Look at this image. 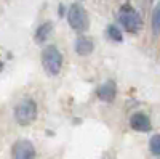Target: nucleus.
Segmentation results:
<instances>
[{
  "instance_id": "nucleus-7",
  "label": "nucleus",
  "mask_w": 160,
  "mask_h": 159,
  "mask_svg": "<svg viewBox=\"0 0 160 159\" xmlns=\"http://www.w3.org/2000/svg\"><path fill=\"white\" fill-rule=\"evenodd\" d=\"M115 93H117V88H115V84L112 81H108L104 82L99 88H98V97L102 100V101H112L115 98Z\"/></svg>"
},
{
  "instance_id": "nucleus-2",
  "label": "nucleus",
  "mask_w": 160,
  "mask_h": 159,
  "mask_svg": "<svg viewBox=\"0 0 160 159\" xmlns=\"http://www.w3.org/2000/svg\"><path fill=\"white\" fill-rule=\"evenodd\" d=\"M37 116V104L34 100H24L21 101L16 109H15V117L16 122L21 125H29L31 122H34V119Z\"/></svg>"
},
{
  "instance_id": "nucleus-8",
  "label": "nucleus",
  "mask_w": 160,
  "mask_h": 159,
  "mask_svg": "<svg viewBox=\"0 0 160 159\" xmlns=\"http://www.w3.org/2000/svg\"><path fill=\"white\" fill-rule=\"evenodd\" d=\"M95 45H93V40L90 37H78L75 42V51L78 55H90L93 51Z\"/></svg>"
},
{
  "instance_id": "nucleus-5",
  "label": "nucleus",
  "mask_w": 160,
  "mask_h": 159,
  "mask_svg": "<svg viewBox=\"0 0 160 159\" xmlns=\"http://www.w3.org/2000/svg\"><path fill=\"white\" fill-rule=\"evenodd\" d=\"M13 159H35V148L29 140H19L13 146Z\"/></svg>"
},
{
  "instance_id": "nucleus-11",
  "label": "nucleus",
  "mask_w": 160,
  "mask_h": 159,
  "mask_svg": "<svg viewBox=\"0 0 160 159\" xmlns=\"http://www.w3.org/2000/svg\"><path fill=\"white\" fill-rule=\"evenodd\" d=\"M108 35L115 42H122V32H120L115 26H109L108 28Z\"/></svg>"
},
{
  "instance_id": "nucleus-12",
  "label": "nucleus",
  "mask_w": 160,
  "mask_h": 159,
  "mask_svg": "<svg viewBox=\"0 0 160 159\" xmlns=\"http://www.w3.org/2000/svg\"><path fill=\"white\" fill-rule=\"evenodd\" d=\"M149 146H151V151H152L155 156L160 154V137H158V135H154V137L151 138Z\"/></svg>"
},
{
  "instance_id": "nucleus-3",
  "label": "nucleus",
  "mask_w": 160,
  "mask_h": 159,
  "mask_svg": "<svg viewBox=\"0 0 160 159\" xmlns=\"http://www.w3.org/2000/svg\"><path fill=\"white\" fill-rule=\"evenodd\" d=\"M118 21L123 24V28L128 31V32H138L142 26V21H141V16L138 15L136 10H133L131 7H122L120 8V13H118Z\"/></svg>"
},
{
  "instance_id": "nucleus-4",
  "label": "nucleus",
  "mask_w": 160,
  "mask_h": 159,
  "mask_svg": "<svg viewBox=\"0 0 160 159\" xmlns=\"http://www.w3.org/2000/svg\"><path fill=\"white\" fill-rule=\"evenodd\" d=\"M68 19H69V24L71 28L75 29V31H83L87 28V13L83 10V7L80 3H72L71 8H69V13H68Z\"/></svg>"
},
{
  "instance_id": "nucleus-10",
  "label": "nucleus",
  "mask_w": 160,
  "mask_h": 159,
  "mask_svg": "<svg viewBox=\"0 0 160 159\" xmlns=\"http://www.w3.org/2000/svg\"><path fill=\"white\" fill-rule=\"evenodd\" d=\"M152 29H154V34L158 35V29H160V10H158V7L154 10V15H152Z\"/></svg>"
},
{
  "instance_id": "nucleus-9",
  "label": "nucleus",
  "mask_w": 160,
  "mask_h": 159,
  "mask_svg": "<svg viewBox=\"0 0 160 159\" xmlns=\"http://www.w3.org/2000/svg\"><path fill=\"white\" fill-rule=\"evenodd\" d=\"M51 31H53V24H51V23H45V24H42V26H40V28L37 29V34H35L37 42H43V40H47V39L50 37V34H51Z\"/></svg>"
},
{
  "instance_id": "nucleus-1",
  "label": "nucleus",
  "mask_w": 160,
  "mask_h": 159,
  "mask_svg": "<svg viewBox=\"0 0 160 159\" xmlns=\"http://www.w3.org/2000/svg\"><path fill=\"white\" fill-rule=\"evenodd\" d=\"M42 64L48 74L56 76L62 66V55L55 45H48L42 53Z\"/></svg>"
},
{
  "instance_id": "nucleus-6",
  "label": "nucleus",
  "mask_w": 160,
  "mask_h": 159,
  "mask_svg": "<svg viewBox=\"0 0 160 159\" xmlns=\"http://www.w3.org/2000/svg\"><path fill=\"white\" fill-rule=\"evenodd\" d=\"M130 125L133 130H138V132H149L151 130V119L146 116L144 113H136L133 114L130 119Z\"/></svg>"
}]
</instances>
